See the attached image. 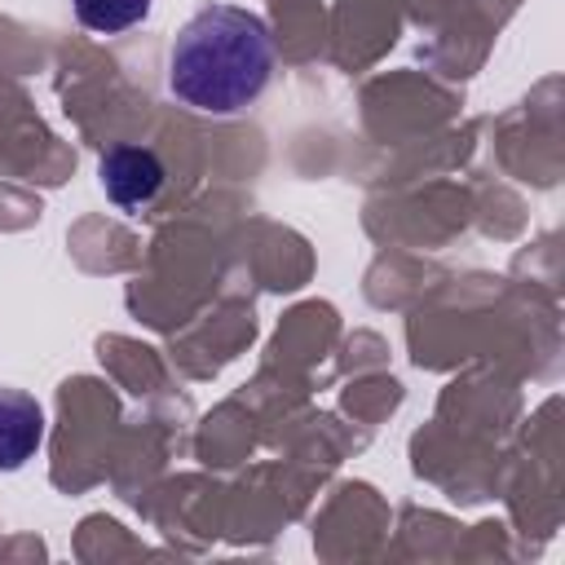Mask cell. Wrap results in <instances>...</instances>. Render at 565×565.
<instances>
[{
    "label": "cell",
    "instance_id": "6da1fadb",
    "mask_svg": "<svg viewBox=\"0 0 565 565\" xmlns=\"http://www.w3.org/2000/svg\"><path fill=\"white\" fill-rule=\"evenodd\" d=\"M274 79V35L265 18L207 4L172 40L168 53V93L203 115L247 110Z\"/></svg>",
    "mask_w": 565,
    "mask_h": 565
},
{
    "label": "cell",
    "instance_id": "7a4b0ae2",
    "mask_svg": "<svg viewBox=\"0 0 565 565\" xmlns=\"http://www.w3.org/2000/svg\"><path fill=\"white\" fill-rule=\"evenodd\" d=\"M97 177H102V190H106L110 203H119V207H141V203H150V199L159 194V185H163V163H159L154 150L119 141V146H110V150L102 154Z\"/></svg>",
    "mask_w": 565,
    "mask_h": 565
},
{
    "label": "cell",
    "instance_id": "3957f363",
    "mask_svg": "<svg viewBox=\"0 0 565 565\" xmlns=\"http://www.w3.org/2000/svg\"><path fill=\"white\" fill-rule=\"evenodd\" d=\"M44 441V411L31 393L0 384V472L22 468Z\"/></svg>",
    "mask_w": 565,
    "mask_h": 565
},
{
    "label": "cell",
    "instance_id": "277c9868",
    "mask_svg": "<svg viewBox=\"0 0 565 565\" xmlns=\"http://www.w3.org/2000/svg\"><path fill=\"white\" fill-rule=\"evenodd\" d=\"M150 13V0H75V18L97 35H119Z\"/></svg>",
    "mask_w": 565,
    "mask_h": 565
}]
</instances>
